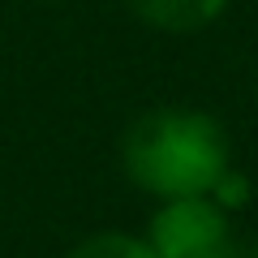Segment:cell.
<instances>
[{
	"label": "cell",
	"instance_id": "5",
	"mask_svg": "<svg viewBox=\"0 0 258 258\" xmlns=\"http://www.w3.org/2000/svg\"><path fill=\"white\" fill-rule=\"evenodd\" d=\"M249 189H254V185H249V176L245 172H237V168H224V172H220V181H215L211 185V203L215 207H224V211H241V207H245L249 203Z\"/></svg>",
	"mask_w": 258,
	"mask_h": 258
},
{
	"label": "cell",
	"instance_id": "4",
	"mask_svg": "<svg viewBox=\"0 0 258 258\" xmlns=\"http://www.w3.org/2000/svg\"><path fill=\"white\" fill-rule=\"evenodd\" d=\"M64 258H155L151 245L142 237H129V232H95L82 245H74Z\"/></svg>",
	"mask_w": 258,
	"mask_h": 258
},
{
	"label": "cell",
	"instance_id": "3",
	"mask_svg": "<svg viewBox=\"0 0 258 258\" xmlns=\"http://www.w3.org/2000/svg\"><path fill=\"white\" fill-rule=\"evenodd\" d=\"M134 18H142L155 30H172V35H189V30H203L211 22L224 18L232 0H125Z\"/></svg>",
	"mask_w": 258,
	"mask_h": 258
},
{
	"label": "cell",
	"instance_id": "2",
	"mask_svg": "<svg viewBox=\"0 0 258 258\" xmlns=\"http://www.w3.org/2000/svg\"><path fill=\"white\" fill-rule=\"evenodd\" d=\"M228 237V211L211 203V194H194V198H164L142 241L155 258H215Z\"/></svg>",
	"mask_w": 258,
	"mask_h": 258
},
{
	"label": "cell",
	"instance_id": "1",
	"mask_svg": "<svg viewBox=\"0 0 258 258\" xmlns=\"http://www.w3.org/2000/svg\"><path fill=\"white\" fill-rule=\"evenodd\" d=\"M120 159L129 181L164 203L211 194L220 172L232 164V147L215 116L194 108H159L129 125Z\"/></svg>",
	"mask_w": 258,
	"mask_h": 258
},
{
	"label": "cell",
	"instance_id": "6",
	"mask_svg": "<svg viewBox=\"0 0 258 258\" xmlns=\"http://www.w3.org/2000/svg\"><path fill=\"white\" fill-rule=\"evenodd\" d=\"M215 258H258V241H237V237H228Z\"/></svg>",
	"mask_w": 258,
	"mask_h": 258
}]
</instances>
